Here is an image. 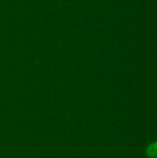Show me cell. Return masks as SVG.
<instances>
[{
  "mask_svg": "<svg viewBox=\"0 0 157 158\" xmlns=\"http://www.w3.org/2000/svg\"><path fill=\"white\" fill-rule=\"evenodd\" d=\"M146 155L149 158H157V142H154L148 145Z\"/></svg>",
  "mask_w": 157,
  "mask_h": 158,
  "instance_id": "1",
  "label": "cell"
}]
</instances>
